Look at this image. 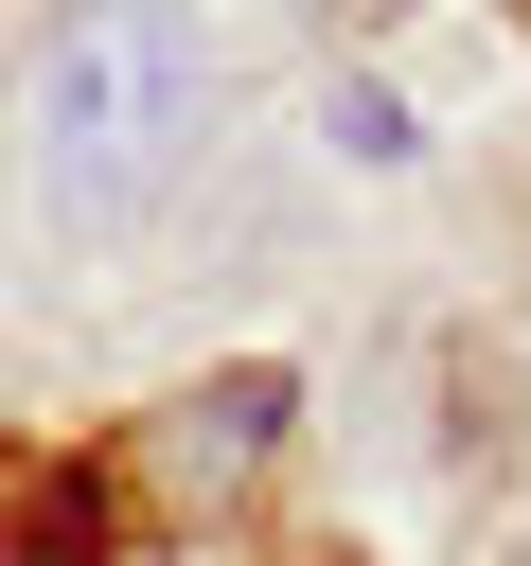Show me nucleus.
Wrapping results in <instances>:
<instances>
[{"label": "nucleus", "instance_id": "2", "mask_svg": "<svg viewBox=\"0 0 531 566\" xmlns=\"http://www.w3.org/2000/svg\"><path fill=\"white\" fill-rule=\"evenodd\" d=\"M283 407H301L283 371H212V389H177V407H159V495H195V513L248 495L266 442H283Z\"/></svg>", "mask_w": 531, "mask_h": 566}, {"label": "nucleus", "instance_id": "3", "mask_svg": "<svg viewBox=\"0 0 531 566\" xmlns=\"http://www.w3.org/2000/svg\"><path fill=\"white\" fill-rule=\"evenodd\" d=\"M407 142H425V124H407V88H372V71H336V88H319V159H354V177H389Z\"/></svg>", "mask_w": 531, "mask_h": 566}, {"label": "nucleus", "instance_id": "1", "mask_svg": "<svg viewBox=\"0 0 531 566\" xmlns=\"http://www.w3.org/2000/svg\"><path fill=\"white\" fill-rule=\"evenodd\" d=\"M212 18L195 0H71L35 53H18V88H0V177H18V212L53 230V248H106V230H142L195 159H212Z\"/></svg>", "mask_w": 531, "mask_h": 566}]
</instances>
